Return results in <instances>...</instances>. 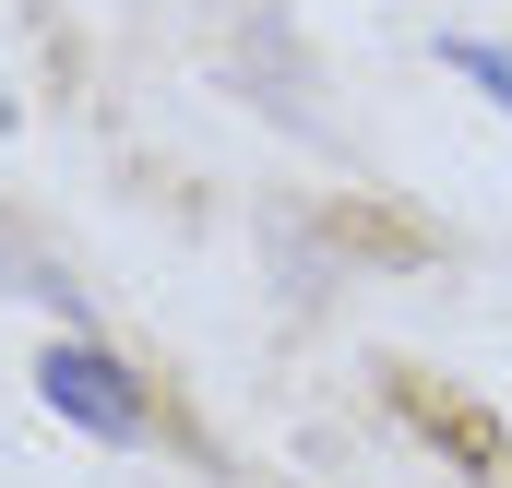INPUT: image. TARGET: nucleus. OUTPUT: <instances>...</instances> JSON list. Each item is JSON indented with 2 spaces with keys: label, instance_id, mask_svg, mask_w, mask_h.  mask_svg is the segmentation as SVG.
<instances>
[{
  "label": "nucleus",
  "instance_id": "nucleus-1",
  "mask_svg": "<svg viewBox=\"0 0 512 488\" xmlns=\"http://www.w3.org/2000/svg\"><path fill=\"white\" fill-rule=\"evenodd\" d=\"M36 381H48V405H60L72 429H96V441H120V453H131V441H155V405L131 393V369L108 358V346H84V334H72V346H48Z\"/></svg>",
  "mask_w": 512,
  "mask_h": 488
},
{
  "label": "nucleus",
  "instance_id": "nucleus-2",
  "mask_svg": "<svg viewBox=\"0 0 512 488\" xmlns=\"http://www.w3.org/2000/svg\"><path fill=\"white\" fill-rule=\"evenodd\" d=\"M453 72H477V84H489V96L512 108V60H501V48H477V36H453Z\"/></svg>",
  "mask_w": 512,
  "mask_h": 488
}]
</instances>
